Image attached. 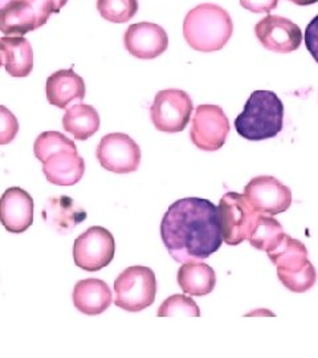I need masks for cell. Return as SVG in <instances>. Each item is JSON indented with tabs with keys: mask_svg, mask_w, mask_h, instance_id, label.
<instances>
[{
	"mask_svg": "<svg viewBox=\"0 0 318 358\" xmlns=\"http://www.w3.org/2000/svg\"><path fill=\"white\" fill-rule=\"evenodd\" d=\"M177 280L185 294L205 296L215 289L217 273L205 263L189 262L179 268Z\"/></svg>",
	"mask_w": 318,
	"mask_h": 358,
	"instance_id": "obj_21",
	"label": "cell"
},
{
	"mask_svg": "<svg viewBox=\"0 0 318 358\" xmlns=\"http://www.w3.org/2000/svg\"><path fill=\"white\" fill-rule=\"evenodd\" d=\"M47 100L48 103L65 109L73 101L81 103L85 99V83L73 69H62L55 72L47 80Z\"/></svg>",
	"mask_w": 318,
	"mask_h": 358,
	"instance_id": "obj_16",
	"label": "cell"
},
{
	"mask_svg": "<svg viewBox=\"0 0 318 358\" xmlns=\"http://www.w3.org/2000/svg\"><path fill=\"white\" fill-rule=\"evenodd\" d=\"M19 121L10 109L0 105V145H8L16 138Z\"/></svg>",
	"mask_w": 318,
	"mask_h": 358,
	"instance_id": "obj_27",
	"label": "cell"
},
{
	"mask_svg": "<svg viewBox=\"0 0 318 358\" xmlns=\"http://www.w3.org/2000/svg\"><path fill=\"white\" fill-rule=\"evenodd\" d=\"M306 50L318 64V15L312 19L305 29Z\"/></svg>",
	"mask_w": 318,
	"mask_h": 358,
	"instance_id": "obj_29",
	"label": "cell"
},
{
	"mask_svg": "<svg viewBox=\"0 0 318 358\" xmlns=\"http://www.w3.org/2000/svg\"><path fill=\"white\" fill-rule=\"evenodd\" d=\"M96 157L105 170L129 174L140 167V149L138 143L125 133H110L102 137Z\"/></svg>",
	"mask_w": 318,
	"mask_h": 358,
	"instance_id": "obj_10",
	"label": "cell"
},
{
	"mask_svg": "<svg viewBox=\"0 0 318 358\" xmlns=\"http://www.w3.org/2000/svg\"><path fill=\"white\" fill-rule=\"evenodd\" d=\"M38 28V15L27 0H11L0 10V32L6 36H24Z\"/></svg>",
	"mask_w": 318,
	"mask_h": 358,
	"instance_id": "obj_19",
	"label": "cell"
},
{
	"mask_svg": "<svg viewBox=\"0 0 318 358\" xmlns=\"http://www.w3.org/2000/svg\"><path fill=\"white\" fill-rule=\"evenodd\" d=\"M284 125V105L272 90H254L235 120V128L248 141L276 137Z\"/></svg>",
	"mask_w": 318,
	"mask_h": 358,
	"instance_id": "obj_3",
	"label": "cell"
},
{
	"mask_svg": "<svg viewBox=\"0 0 318 358\" xmlns=\"http://www.w3.org/2000/svg\"><path fill=\"white\" fill-rule=\"evenodd\" d=\"M0 53L4 66L13 77H27L34 69V51L31 43L23 36H4L0 38Z\"/></svg>",
	"mask_w": 318,
	"mask_h": 358,
	"instance_id": "obj_20",
	"label": "cell"
},
{
	"mask_svg": "<svg viewBox=\"0 0 318 358\" xmlns=\"http://www.w3.org/2000/svg\"><path fill=\"white\" fill-rule=\"evenodd\" d=\"M254 35L266 50L276 53L297 51L303 43L300 27L277 15H268L261 19L254 26Z\"/></svg>",
	"mask_w": 318,
	"mask_h": 358,
	"instance_id": "obj_12",
	"label": "cell"
},
{
	"mask_svg": "<svg viewBox=\"0 0 318 358\" xmlns=\"http://www.w3.org/2000/svg\"><path fill=\"white\" fill-rule=\"evenodd\" d=\"M233 34V22L229 13L212 3L192 8L183 22V36L195 51H220Z\"/></svg>",
	"mask_w": 318,
	"mask_h": 358,
	"instance_id": "obj_2",
	"label": "cell"
},
{
	"mask_svg": "<svg viewBox=\"0 0 318 358\" xmlns=\"http://www.w3.org/2000/svg\"><path fill=\"white\" fill-rule=\"evenodd\" d=\"M158 317H170V316H191L199 317L201 310L196 303L185 294H173L167 297L157 312Z\"/></svg>",
	"mask_w": 318,
	"mask_h": 358,
	"instance_id": "obj_26",
	"label": "cell"
},
{
	"mask_svg": "<svg viewBox=\"0 0 318 358\" xmlns=\"http://www.w3.org/2000/svg\"><path fill=\"white\" fill-rule=\"evenodd\" d=\"M41 164L47 180L56 186H73L85 173V161L78 155L77 149L59 150Z\"/></svg>",
	"mask_w": 318,
	"mask_h": 358,
	"instance_id": "obj_15",
	"label": "cell"
},
{
	"mask_svg": "<svg viewBox=\"0 0 318 358\" xmlns=\"http://www.w3.org/2000/svg\"><path fill=\"white\" fill-rule=\"evenodd\" d=\"M289 1H292L297 6H310V4L317 3L318 0H289Z\"/></svg>",
	"mask_w": 318,
	"mask_h": 358,
	"instance_id": "obj_31",
	"label": "cell"
},
{
	"mask_svg": "<svg viewBox=\"0 0 318 358\" xmlns=\"http://www.w3.org/2000/svg\"><path fill=\"white\" fill-rule=\"evenodd\" d=\"M115 242L112 232L93 226L82 232L73 244V260L78 268L96 272L105 268L115 259Z\"/></svg>",
	"mask_w": 318,
	"mask_h": 358,
	"instance_id": "obj_7",
	"label": "cell"
},
{
	"mask_svg": "<svg viewBox=\"0 0 318 358\" xmlns=\"http://www.w3.org/2000/svg\"><path fill=\"white\" fill-rule=\"evenodd\" d=\"M34 7L35 13L38 15V24L44 26L52 13H59L68 0H27Z\"/></svg>",
	"mask_w": 318,
	"mask_h": 358,
	"instance_id": "obj_28",
	"label": "cell"
},
{
	"mask_svg": "<svg viewBox=\"0 0 318 358\" xmlns=\"http://www.w3.org/2000/svg\"><path fill=\"white\" fill-rule=\"evenodd\" d=\"M138 0H97V10L110 23H127L138 11Z\"/></svg>",
	"mask_w": 318,
	"mask_h": 358,
	"instance_id": "obj_24",
	"label": "cell"
},
{
	"mask_svg": "<svg viewBox=\"0 0 318 358\" xmlns=\"http://www.w3.org/2000/svg\"><path fill=\"white\" fill-rule=\"evenodd\" d=\"M244 196L257 213L270 217L287 211L292 205L291 189L270 176L251 179L244 189Z\"/></svg>",
	"mask_w": 318,
	"mask_h": 358,
	"instance_id": "obj_11",
	"label": "cell"
},
{
	"mask_svg": "<svg viewBox=\"0 0 318 358\" xmlns=\"http://www.w3.org/2000/svg\"><path fill=\"white\" fill-rule=\"evenodd\" d=\"M229 121L217 105H199L191 122V142L204 152H215L227 141Z\"/></svg>",
	"mask_w": 318,
	"mask_h": 358,
	"instance_id": "obj_9",
	"label": "cell"
},
{
	"mask_svg": "<svg viewBox=\"0 0 318 358\" xmlns=\"http://www.w3.org/2000/svg\"><path fill=\"white\" fill-rule=\"evenodd\" d=\"M267 254L276 266L277 276L285 288L304 294L315 287L317 272L308 259V250L303 242L285 234L280 243Z\"/></svg>",
	"mask_w": 318,
	"mask_h": 358,
	"instance_id": "obj_4",
	"label": "cell"
},
{
	"mask_svg": "<svg viewBox=\"0 0 318 358\" xmlns=\"http://www.w3.org/2000/svg\"><path fill=\"white\" fill-rule=\"evenodd\" d=\"M64 149H77L75 142L60 131H44L34 145V153L40 162L45 161L51 154Z\"/></svg>",
	"mask_w": 318,
	"mask_h": 358,
	"instance_id": "obj_25",
	"label": "cell"
},
{
	"mask_svg": "<svg viewBox=\"0 0 318 358\" xmlns=\"http://www.w3.org/2000/svg\"><path fill=\"white\" fill-rule=\"evenodd\" d=\"M192 110L194 103L185 90H165L157 93L150 115L159 131L178 133L189 125Z\"/></svg>",
	"mask_w": 318,
	"mask_h": 358,
	"instance_id": "obj_8",
	"label": "cell"
},
{
	"mask_svg": "<svg viewBox=\"0 0 318 358\" xmlns=\"http://www.w3.org/2000/svg\"><path fill=\"white\" fill-rule=\"evenodd\" d=\"M0 223L11 234H23L34 223V199L22 187H10L0 196Z\"/></svg>",
	"mask_w": 318,
	"mask_h": 358,
	"instance_id": "obj_14",
	"label": "cell"
},
{
	"mask_svg": "<svg viewBox=\"0 0 318 358\" xmlns=\"http://www.w3.org/2000/svg\"><path fill=\"white\" fill-rule=\"evenodd\" d=\"M115 306L127 312H140L153 306L157 279L153 269L131 266L124 269L115 282Z\"/></svg>",
	"mask_w": 318,
	"mask_h": 358,
	"instance_id": "obj_5",
	"label": "cell"
},
{
	"mask_svg": "<svg viewBox=\"0 0 318 358\" xmlns=\"http://www.w3.org/2000/svg\"><path fill=\"white\" fill-rule=\"evenodd\" d=\"M3 65V56H1V53H0V66Z\"/></svg>",
	"mask_w": 318,
	"mask_h": 358,
	"instance_id": "obj_33",
	"label": "cell"
},
{
	"mask_svg": "<svg viewBox=\"0 0 318 358\" xmlns=\"http://www.w3.org/2000/svg\"><path fill=\"white\" fill-rule=\"evenodd\" d=\"M100 115L99 112L84 103H77L71 106L63 117V127L65 131L72 134L78 141L89 140L100 129Z\"/></svg>",
	"mask_w": 318,
	"mask_h": 358,
	"instance_id": "obj_22",
	"label": "cell"
},
{
	"mask_svg": "<svg viewBox=\"0 0 318 358\" xmlns=\"http://www.w3.org/2000/svg\"><path fill=\"white\" fill-rule=\"evenodd\" d=\"M223 242L229 245H239L248 241L254 230L259 214L244 194L227 192L217 206Z\"/></svg>",
	"mask_w": 318,
	"mask_h": 358,
	"instance_id": "obj_6",
	"label": "cell"
},
{
	"mask_svg": "<svg viewBox=\"0 0 318 358\" xmlns=\"http://www.w3.org/2000/svg\"><path fill=\"white\" fill-rule=\"evenodd\" d=\"M284 235L285 232L279 220H276L270 215L267 217L264 214H259L248 241L256 250L269 252L280 243Z\"/></svg>",
	"mask_w": 318,
	"mask_h": 358,
	"instance_id": "obj_23",
	"label": "cell"
},
{
	"mask_svg": "<svg viewBox=\"0 0 318 358\" xmlns=\"http://www.w3.org/2000/svg\"><path fill=\"white\" fill-rule=\"evenodd\" d=\"M124 44L131 56L150 60L165 53L168 47V36L162 27L142 22L127 28Z\"/></svg>",
	"mask_w": 318,
	"mask_h": 358,
	"instance_id": "obj_13",
	"label": "cell"
},
{
	"mask_svg": "<svg viewBox=\"0 0 318 358\" xmlns=\"http://www.w3.org/2000/svg\"><path fill=\"white\" fill-rule=\"evenodd\" d=\"M11 0H0V10L7 4V3H10Z\"/></svg>",
	"mask_w": 318,
	"mask_h": 358,
	"instance_id": "obj_32",
	"label": "cell"
},
{
	"mask_svg": "<svg viewBox=\"0 0 318 358\" xmlns=\"http://www.w3.org/2000/svg\"><path fill=\"white\" fill-rule=\"evenodd\" d=\"M242 7L254 13H269L273 11L279 0H240Z\"/></svg>",
	"mask_w": 318,
	"mask_h": 358,
	"instance_id": "obj_30",
	"label": "cell"
},
{
	"mask_svg": "<svg viewBox=\"0 0 318 358\" xmlns=\"http://www.w3.org/2000/svg\"><path fill=\"white\" fill-rule=\"evenodd\" d=\"M41 217L48 223V226L62 234L66 235L87 219V211L77 205L76 202L66 195L50 198L47 205L41 211Z\"/></svg>",
	"mask_w": 318,
	"mask_h": 358,
	"instance_id": "obj_17",
	"label": "cell"
},
{
	"mask_svg": "<svg viewBox=\"0 0 318 358\" xmlns=\"http://www.w3.org/2000/svg\"><path fill=\"white\" fill-rule=\"evenodd\" d=\"M72 300L81 313L97 316L110 307L113 296L106 282L100 279H85L75 285Z\"/></svg>",
	"mask_w": 318,
	"mask_h": 358,
	"instance_id": "obj_18",
	"label": "cell"
},
{
	"mask_svg": "<svg viewBox=\"0 0 318 358\" xmlns=\"http://www.w3.org/2000/svg\"><path fill=\"white\" fill-rule=\"evenodd\" d=\"M161 236L170 256L178 263L202 262L223 244L217 206L203 198H183L166 211Z\"/></svg>",
	"mask_w": 318,
	"mask_h": 358,
	"instance_id": "obj_1",
	"label": "cell"
}]
</instances>
